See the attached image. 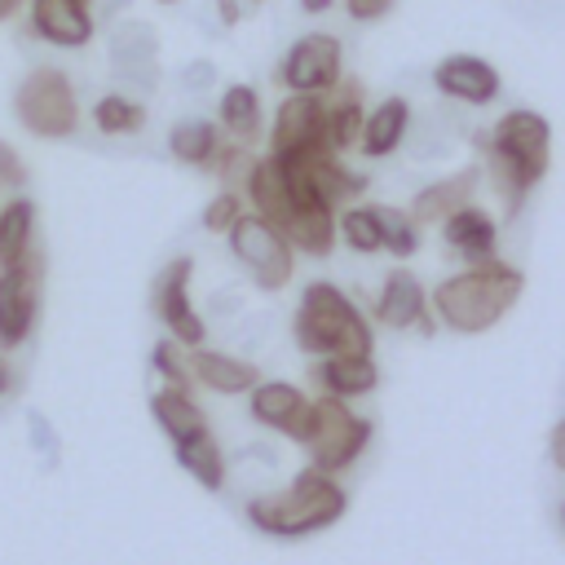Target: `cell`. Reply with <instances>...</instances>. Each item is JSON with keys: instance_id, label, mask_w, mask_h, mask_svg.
I'll use <instances>...</instances> for the list:
<instances>
[{"instance_id": "obj_1", "label": "cell", "mask_w": 565, "mask_h": 565, "mask_svg": "<svg viewBox=\"0 0 565 565\" xmlns=\"http://www.w3.org/2000/svg\"><path fill=\"white\" fill-rule=\"evenodd\" d=\"M516 296H521V274L490 256V260H477L472 269L437 282L433 305H437L446 327H455V331H486V327H494L516 305Z\"/></svg>"}, {"instance_id": "obj_2", "label": "cell", "mask_w": 565, "mask_h": 565, "mask_svg": "<svg viewBox=\"0 0 565 565\" xmlns=\"http://www.w3.org/2000/svg\"><path fill=\"white\" fill-rule=\"evenodd\" d=\"M296 344L322 358H362L371 353V327L340 287L309 282L296 309Z\"/></svg>"}, {"instance_id": "obj_3", "label": "cell", "mask_w": 565, "mask_h": 565, "mask_svg": "<svg viewBox=\"0 0 565 565\" xmlns=\"http://www.w3.org/2000/svg\"><path fill=\"white\" fill-rule=\"evenodd\" d=\"M247 516L265 534H309L344 516V490L331 481V472H318L309 463L305 472H296V481L282 494L252 499Z\"/></svg>"}, {"instance_id": "obj_4", "label": "cell", "mask_w": 565, "mask_h": 565, "mask_svg": "<svg viewBox=\"0 0 565 565\" xmlns=\"http://www.w3.org/2000/svg\"><path fill=\"white\" fill-rule=\"evenodd\" d=\"M13 115L31 137H71L79 128V102L62 66H35L13 93Z\"/></svg>"}, {"instance_id": "obj_5", "label": "cell", "mask_w": 565, "mask_h": 565, "mask_svg": "<svg viewBox=\"0 0 565 565\" xmlns=\"http://www.w3.org/2000/svg\"><path fill=\"white\" fill-rule=\"evenodd\" d=\"M40 296H44V252L35 243L26 256L0 269V349L4 353L31 335L40 318Z\"/></svg>"}, {"instance_id": "obj_6", "label": "cell", "mask_w": 565, "mask_h": 565, "mask_svg": "<svg viewBox=\"0 0 565 565\" xmlns=\"http://www.w3.org/2000/svg\"><path fill=\"white\" fill-rule=\"evenodd\" d=\"M366 441H371V424L358 419V415H349L340 397L327 393V397L313 402V424H309L305 446H309V459H313L318 472H340V468H349V463L362 455Z\"/></svg>"}, {"instance_id": "obj_7", "label": "cell", "mask_w": 565, "mask_h": 565, "mask_svg": "<svg viewBox=\"0 0 565 565\" xmlns=\"http://www.w3.org/2000/svg\"><path fill=\"white\" fill-rule=\"evenodd\" d=\"M230 247H234V256L256 274V282L265 287V291H278L287 278H291V243L265 221V216H238L230 230Z\"/></svg>"}, {"instance_id": "obj_8", "label": "cell", "mask_w": 565, "mask_h": 565, "mask_svg": "<svg viewBox=\"0 0 565 565\" xmlns=\"http://www.w3.org/2000/svg\"><path fill=\"white\" fill-rule=\"evenodd\" d=\"M494 150H503L516 168H521V177H525V185H534L543 172H547V159H552V128H547V119L543 115H534V110H508L499 124H494V132H481Z\"/></svg>"}, {"instance_id": "obj_9", "label": "cell", "mask_w": 565, "mask_h": 565, "mask_svg": "<svg viewBox=\"0 0 565 565\" xmlns=\"http://www.w3.org/2000/svg\"><path fill=\"white\" fill-rule=\"evenodd\" d=\"M335 79H340L335 35H300L278 66V84H287L291 93H327Z\"/></svg>"}, {"instance_id": "obj_10", "label": "cell", "mask_w": 565, "mask_h": 565, "mask_svg": "<svg viewBox=\"0 0 565 565\" xmlns=\"http://www.w3.org/2000/svg\"><path fill=\"white\" fill-rule=\"evenodd\" d=\"M190 269H194V260L190 256H177L159 278H154V313L163 318V327L172 331V340L177 344H203V318L194 313V305H190Z\"/></svg>"}, {"instance_id": "obj_11", "label": "cell", "mask_w": 565, "mask_h": 565, "mask_svg": "<svg viewBox=\"0 0 565 565\" xmlns=\"http://www.w3.org/2000/svg\"><path fill=\"white\" fill-rule=\"evenodd\" d=\"M274 154H291L305 146H331L327 141V115H322V97L318 93H291L282 97L278 115H274Z\"/></svg>"}, {"instance_id": "obj_12", "label": "cell", "mask_w": 565, "mask_h": 565, "mask_svg": "<svg viewBox=\"0 0 565 565\" xmlns=\"http://www.w3.org/2000/svg\"><path fill=\"white\" fill-rule=\"evenodd\" d=\"M26 26L57 49H84L93 40V0H31Z\"/></svg>"}, {"instance_id": "obj_13", "label": "cell", "mask_w": 565, "mask_h": 565, "mask_svg": "<svg viewBox=\"0 0 565 565\" xmlns=\"http://www.w3.org/2000/svg\"><path fill=\"white\" fill-rule=\"evenodd\" d=\"M433 84H437L446 97H455V102H472V106H481V102H494V93H499V71H494L486 57L450 53V57L437 62Z\"/></svg>"}, {"instance_id": "obj_14", "label": "cell", "mask_w": 565, "mask_h": 565, "mask_svg": "<svg viewBox=\"0 0 565 565\" xmlns=\"http://www.w3.org/2000/svg\"><path fill=\"white\" fill-rule=\"evenodd\" d=\"M322 97V115H327V141H331V150H349L358 137H362V84L358 79H335L327 93H318Z\"/></svg>"}, {"instance_id": "obj_15", "label": "cell", "mask_w": 565, "mask_h": 565, "mask_svg": "<svg viewBox=\"0 0 565 565\" xmlns=\"http://www.w3.org/2000/svg\"><path fill=\"white\" fill-rule=\"evenodd\" d=\"M477 168H459L433 185H424L415 199H411V221L415 225H433V221H446L450 212H459L463 203H472V190H477Z\"/></svg>"}, {"instance_id": "obj_16", "label": "cell", "mask_w": 565, "mask_h": 565, "mask_svg": "<svg viewBox=\"0 0 565 565\" xmlns=\"http://www.w3.org/2000/svg\"><path fill=\"white\" fill-rule=\"evenodd\" d=\"M247 199H252L256 216H265L274 230H282V225H287V216L296 212V199H291L287 177H282V168H278V159H274V154L252 163V172H247Z\"/></svg>"}, {"instance_id": "obj_17", "label": "cell", "mask_w": 565, "mask_h": 565, "mask_svg": "<svg viewBox=\"0 0 565 565\" xmlns=\"http://www.w3.org/2000/svg\"><path fill=\"white\" fill-rule=\"evenodd\" d=\"M190 375L212 393H247L256 384V366L252 362L216 353V349H203V344H194V353H190Z\"/></svg>"}, {"instance_id": "obj_18", "label": "cell", "mask_w": 565, "mask_h": 565, "mask_svg": "<svg viewBox=\"0 0 565 565\" xmlns=\"http://www.w3.org/2000/svg\"><path fill=\"white\" fill-rule=\"evenodd\" d=\"M110 62H115L119 75H128L137 84H150L154 79L150 75L154 71V31L146 22L115 26V35H110Z\"/></svg>"}, {"instance_id": "obj_19", "label": "cell", "mask_w": 565, "mask_h": 565, "mask_svg": "<svg viewBox=\"0 0 565 565\" xmlns=\"http://www.w3.org/2000/svg\"><path fill=\"white\" fill-rule=\"evenodd\" d=\"M309 375L331 397H358V393H371L380 384V371H375L371 353H362V358H322V362H313Z\"/></svg>"}, {"instance_id": "obj_20", "label": "cell", "mask_w": 565, "mask_h": 565, "mask_svg": "<svg viewBox=\"0 0 565 565\" xmlns=\"http://www.w3.org/2000/svg\"><path fill=\"white\" fill-rule=\"evenodd\" d=\"M278 234H282L291 247H300V252L327 256L331 243H335V216H331V207H322V203H296V212L287 216V225H282Z\"/></svg>"}, {"instance_id": "obj_21", "label": "cell", "mask_w": 565, "mask_h": 565, "mask_svg": "<svg viewBox=\"0 0 565 565\" xmlns=\"http://www.w3.org/2000/svg\"><path fill=\"white\" fill-rule=\"evenodd\" d=\"M441 225H446V243L455 252H463L472 265L494 256V221L486 212H477L472 203H463L459 212H450Z\"/></svg>"}, {"instance_id": "obj_22", "label": "cell", "mask_w": 565, "mask_h": 565, "mask_svg": "<svg viewBox=\"0 0 565 565\" xmlns=\"http://www.w3.org/2000/svg\"><path fill=\"white\" fill-rule=\"evenodd\" d=\"M375 313H380L384 327H411V322H419V313H424V287H419V278L411 269H393L384 278V291H380Z\"/></svg>"}, {"instance_id": "obj_23", "label": "cell", "mask_w": 565, "mask_h": 565, "mask_svg": "<svg viewBox=\"0 0 565 565\" xmlns=\"http://www.w3.org/2000/svg\"><path fill=\"white\" fill-rule=\"evenodd\" d=\"M406 124H411V106H406L402 97H388V102H380V106H375V115H371V119H362V137H358L362 154L380 159V154L397 150V141H402Z\"/></svg>"}, {"instance_id": "obj_24", "label": "cell", "mask_w": 565, "mask_h": 565, "mask_svg": "<svg viewBox=\"0 0 565 565\" xmlns=\"http://www.w3.org/2000/svg\"><path fill=\"white\" fill-rule=\"evenodd\" d=\"M150 411H154L159 428H163L172 441H185V437H194V433L207 428V415L194 406V397H190V393H177V388L154 393V397H150Z\"/></svg>"}, {"instance_id": "obj_25", "label": "cell", "mask_w": 565, "mask_h": 565, "mask_svg": "<svg viewBox=\"0 0 565 565\" xmlns=\"http://www.w3.org/2000/svg\"><path fill=\"white\" fill-rule=\"evenodd\" d=\"M35 247V203L31 199H9L0 207V269L13 265Z\"/></svg>"}, {"instance_id": "obj_26", "label": "cell", "mask_w": 565, "mask_h": 565, "mask_svg": "<svg viewBox=\"0 0 565 565\" xmlns=\"http://www.w3.org/2000/svg\"><path fill=\"white\" fill-rule=\"evenodd\" d=\"M216 146H221V128H216L212 119H181V124L168 132L172 159H181V163H190V168H207L212 154H216Z\"/></svg>"}, {"instance_id": "obj_27", "label": "cell", "mask_w": 565, "mask_h": 565, "mask_svg": "<svg viewBox=\"0 0 565 565\" xmlns=\"http://www.w3.org/2000/svg\"><path fill=\"white\" fill-rule=\"evenodd\" d=\"M305 406V397H300V388H291V384H282V380H269V384H252V415H256V424H265V428H278V433H287V424L296 419V411Z\"/></svg>"}, {"instance_id": "obj_28", "label": "cell", "mask_w": 565, "mask_h": 565, "mask_svg": "<svg viewBox=\"0 0 565 565\" xmlns=\"http://www.w3.org/2000/svg\"><path fill=\"white\" fill-rule=\"evenodd\" d=\"M177 459H181V468L199 486L221 490V481H225V455H221V446H216V437L207 428L194 433V437H185V441H177Z\"/></svg>"}, {"instance_id": "obj_29", "label": "cell", "mask_w": 565, "mask_h": 565, "mask_svg": "<svg viewBox=\"0 0 565 565\" xmlns=\"http://www.w3.org/2000/svg\"><path fill=\"white\" fill-rule=\"evenodd\" d=\"M221 128L243 146H252L260 137V97H256V88L234 84V88L221 93Z\"/></svg>"}, {"instance_id": "obj_30", "label": "cell", "mask_w": 565, "mask_h": 565, "mask_svg": "<svg viewBox=\"0 0 565 565\" xmlns=\"http://www.w3.org/2000/svg\"><path fill=\"white\" fill-rule=\"evenodd\" d=\"M481 146L490 150V154H486V181H490V190L499 194L503 212H516V207H521V199H525V190H530V185H525V177H521V168H516L503 150H494L486 137H481Z\"/></svg>"}, {"instance_id": "obj_31", "label": "cell", "mask_w": 565, "mask_h": 565, "mask_svg": "<svg viewBox=\"0 0 565 565\" xmlns=\"http://www.w3.org/2000/svg\"><path fill=\"white\" fill-rule=\"evenodd\" d=\"M93 124H97L102 132H110V137H119V132H137V128L146 124V106H141L137 97L106 93V97L93 106Z\"/></svg>"}, {"instance_id": "obj_32", "label": "cell", "mask_w": 565, "mask_h": 565, "mask_svg": "<svg viewBox=\"0 0 565 565\" xmlns=\"http://www.w3.org/2000/svg\"><path fill=\"white\" fill-rule=\"evenodd\" d=\"M340 234L353 252H380L384 238H380V212L375 207H349L340 216Z\"/></svg>"}, {"instance_id": "obj_33", "label": "cell", "mask_w": 565, "mask_h": 565, "mask_svg": "<svg viewBox=\"0 0 565 565\" xmlns=\"http://www.w3.org/2000/svg\"><path fill=\"white\" fill-rule=\"evenodd\" d=\"M375 212H380V238H384V247L393 256H411L419 247L411 212H402V207H375Z\"/></svg>"}, {"instance_id": "obj_34", "label": "cell", "mask_w": 565, "mask_h": 565, "mask_svg": "<svg viewBox=\"0 0 565 565\" xmlns=\"http://www.w3.org/2000/svg\"><path fill=\"white\" fill-rule=\"evenodd\" d=\"M150 362H154V371L168 380V388L190 393V362L177 358V340H159L154 353H150Z\"/></svg>"}, {"instance_id": "obj_35", "label": "cell", "mask_w": 565, "mask_h": 565, "mask_svg": "<svg viewBox=\"0 0 565 565\" xmlns=\"http://www.w3.org/2000/svg\"><path fill=\"white\" fill-rule=\"evenodd\" d=\"M238 216H243V199H238L234 190H225V194H216V199L203 207V230L225 234V230H230Z\"/></svg>"}, {"instance_id": "obj_36", "label": "cell", "mask_w": 565, "mask_h": 565, "mask_svg": "<svg viewBox=\"0 0 565 565\" xmlns=\"http://www.w3.org/2000/svg\"><path fill=\"white\" fill-rule=\"evenodd\" d=\"M26 181V163L0 141V185H22Z\"/></svg>"}, {"instance_id": "obj_37", "label": "cell", "mask_w": 565, "mask_h": 565, "mask_svg": "<svg viewBox=\"0 0 565 565\" xmlns=\"http://www.w3.org/2000/svg\"><path fill=\"white\" fill-rule=\"evenodd\" d=\"M344 4H349V13H353L358 22H371V18L388 13V4H393V0H344Z\"/></svg>"}, {"instance_id": "obj_38", "label": "cell", "mask_w": 565, "mask_h": 565, "mask_svg": "<svg viewBox=\"0 0 565 565\" xmlns=\"http://www.w3.org/2000/svg\"><path fill=\"white\" fill-rule=\"evenodd\" d=\"M552 463L565 472V419L552 428Z\"/></svg>"}, {"instance_id": "obj_39", "label": "cell", "mask_w": 565, "mask_h": 565, "mask_svg": "<svg viewBox=\"0 0 565 565\" xmlns=\"http://www.w3.org/2000/svg\"><path fill=\"white\" fill-rule=\"evenodd\" d=\"M31 441H35L40 450H53V437H49V424H44L40 415H31Z\"/></svg>"}, {"instance_id": "obj_40", "label": "cell", "mask_w": 565, "mask_h": 565, "mask_svg": "<svg viewBox=\"0 0 565 565\" xmlns=\"http://www.w3.org/2000/svg\"><path fill=\"white\" fill-rule=\"evenodd\" d=\"M13 384H18V375H13V366H9V358H4V349H0V397H9Z\"/></svg>"}, {"instance_id": "obj_41", "label": "cell", "mask_w": 565, "mask_h": 565, "mask_svg": "<svg viewBox=\"0 0 565 565\" xmlns=\"http://www.w3.org/2000/svg\"><path fill=\"white\" fill-rule=\"evenodd\" d=\"M216 9H221V22H238V0H216Z\"/></svg>"}, {"instance_id": "obj_42", "label": "cell", "mask_w": 565, "mask_h": 565, "mask_svg": "<svg viewBox=\"0 0 565 565\" xmlns=\"http://www.w3.org/2000/svg\"><path fill=\"white\" fill-rule=\"evenodd\" d=\"M327 4H331V0H300V9H305V13H322Z\"/></svg>"}, {"instance_id": "obj_43", "label": "cell", "mask_w": 565, "mask_h": 565, "mask_svg": "<svg viewBox=\"0 0 565 565\" xmlns=\"http://www.w3.org/2000/svg\"><path fill=\"white\" fill-rule=\"evenodd\" d=\"M18 4H22V0H0V22H4V18H13V13H18Z\"/></svg>"}, {"instance_id": "obj_44", "label": "cell", "mask_w": 565, "mask_h": 565, "mask_svg": "<svg viewBox=\"0 0 565 565\" xmlns=\"http://www.w3.org/2000/svg\"><path fill=\"white\" fill-rule=\"evenodd\" d=\"M159 4H177V0H159Z\"/></svg>"}, {"instance_id": "obj_45", "label": "cell", "mask_w": 565, "mask_h": 565, "mask_svg": "<svg viewBox=\"0 0 565 565\" xmlns=\"http://www.w3.org/2000/svg\"><path fill=\"white\" fill-rule=\"evenodd\" d=\"M561 516H565V512H561Z\"/></svg>"}]
</instances>
